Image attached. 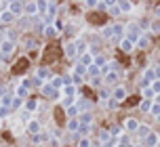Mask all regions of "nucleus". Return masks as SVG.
<instances>
[{
	"label": "nucleus",
	"mask_w": 160,
	"mask_h": 147,
	"mask_svg": "<svg viewBox=\"0 0 160 147\" xmlns=\"http://www.w3.org/2000/svg\"><path fill=\"white\" fill-rule=\"evenodd\" d=\"M101 34H103V38H108V40H112V38H124V25L122 23L105 25L103 30H101Z\"/></svg>",
	"instance_id": "obj_1"
},
{
	"label": "nucleus",
	"mask_w": 160,
	"mask_h": 147,
	"mask_svg": "<svg viewBox=\"0 0 160 147\" xmlns=\"http://www.w3.org/2000/svg\"><path fill=\"white\" fill-rule=\"evenodd\" d=\"M124 32L128 34V36H127V40H131L133 44H135V42L139 40V36L143 34V30L139 27V23H137V21H131V23L124 25Z\"/></svg>",
	"instance_id": "obj_2"
},
{
	"label": "nucleus",
	"mask_w": 160,
	"mask_h": 147,
	"mask_svg": "<svg viewBox=\"0 0 160 147\" xmlns=\"http://www.w3.org/2000/svg\"><path fill=\"white\" fill-rule=\"evenodd\" d=\"M158 80V72H156V67L150 65L143 69V76H141V88H145V86H150V82Z\"/></svg>",
	"instance_id": "obj_3"
},
{
	"label": "nucleus",
	"mask_w": 160,
	"mask_h": 147,
	"mask_svg": "<svg viewBox=\"0 0 160 147\" xmlns=\"http://www.w3.org/2000/svg\"><path fill=\"white\" fill-rule=\"evenodd\" d=\"M40 92H42V97H47V99H61V92L59 90H55L48 82H44V84H40Z\"/></svg>",
	"instance_id": "obj_4"
},
{
	"label": "nucleus",
	"mask_w": 160,
	"mask_h": 147,
	"mask_svg": "<svg viewBox=\"0 0 160 147\" xmlns=\"http://www.w3.org/2000/svg\"><path fill=\"white\" fill-rule=\"evenodd\" d=\"M110 99H112V101H116V103L120 105L122 101H127V88H124V86H114Z\"/></svg>",
	"instance_id": "obj_5"
},
{
	"label": "nucleus",
	"mask_w": 160,
	"mask_h": 147,
	"mask_svg": "<svg viewBox=\"0 0 160 147\" xmlns=\"http://www.w3.org/2000/svg\"><path fill=\"white\" fill-rule=\"evenodd\" d=\"M118 80H120V74H118V69H116V72H108L105 74L103 80H101V84H105V86H116Z\"/></svg>",
	"instance_id": "obj_6"
},
{
	"label": "nucleus",
	"mask_w": 160,
	"mask_h": 147,
	"mask_svg": "<svg viewBox=\"0 0 160 147\" xmlns=\"http://www.w3.org/2000/svg\"><path fill=\"white\" fill-rule=\"evenodd\" d=\"M139 120H137V118H127V120H124V124H122V130H124V135H127V132H137V128H139Z\"/></svg>",
	"instance_id": "obj_7"
},
{
	"label": "nucleus",
	"mask_w": 160,
	"mask_h": 147,
	"mask_svg": "<svg viewBox=\"0 0 160 147\" xmlns=\"http://www.w3.org/2000/svg\"><path fill=\"white\" fill-rule=\"evenodd\" d=\"M74 44H76V59L88 53V42H84L82 38H74Z\"/></svg>",
	"instance_id": "obj_8"
},
{
	"label": "nucleus",
	"mask_w": 160,
	"mask_h": 147,
	"mask_svg": "<svg viewBox=\"0 0 160 147\" xmlns=\"http://www.w3.org/2000/svg\"><path fill=\"white\" fill-rule=\"evenodd\" d=\"M40 130H42V126H40V122H38V120H34V118L25 124V132H28V135H32V137H34V135H38Z\"/></svg>",
	"instance_id": "obj_9"
},
{
	"label": "nucleus",
	"mask_w": 160,
	"mask_h": 147,
	"mask_svg": "<svg viewBox=\"0 0 160 147\" xmlns=\"http://www.w3.org/2000/svg\"><path fill=\"white\" fill-rule=\"evenodd\" d=\"M143 145L145 147H158V132H150V135H145L143 137Z\"/></svg>",
	"instance_id": "obj_10"
},
{
	"label": "nucleus",
	"mask_w": 160,
	"mask_h": 147,
	"mask_svg": "<svg viewBox=\"0 0 160 147\" xmlns=\"http://www.w3.org/2000/svg\"><path fill=\"white\" fill-rule=\"evenodd\" d=\"M61 92V97H74L76 99V95H78L80 90H78V86H74V84H68V86H63V88L59 90Z\"/></svg>",
	"instance_id": "obj_11"
},
{
	"label": "nucleus",
	"mask_w": 160,
	"mask_h": 147,
	"mask_svg": "<svg viewBox=\"0 0 160 147\" xmlns=\"http://www.w3.org/2000/svg\"><path fill=\"white\" fill-rule=\"evenodd\" d=\"M78 122H80V126H91V124H93V114H91V111L78 114Z\"/></svg>",
	"instance_id": "obj_12"
},
{
	"label": "nucleus",
	"mask_w": 160,
	"mask_h": 147,
	"mask_svg": "<svg viewBox=\"0 0 160 147\" xmlns=\"http://www.w3.org/2000/svg\"><path fill=\"white\" fill-rule=\"evenodd\" d=\"M36 76H38L36 80H42V84H44V82H48L51 78H53V76H51V72H48V67H38Z\"/></svg>",
	"instance_id": "obj_13"
},
{
	"label": "nucleus",
	"mask_w": 160,
	"mask_h": 147,
	"mask_svg": "<svg viewBox=\"0 0 160 147\" xmlns=\"http://www.w3.org/2000/svg\"><path fill=\"white\" fill-rule=\"evenodd\" d=\"M8 13L13 17L21 15V13H23V4H21V2H8Z\"/></svg>",
	"instance_id": "obj_14"
},
{
	"label": "nucleus",
	"mask_w": 160,
	"mask_h": 147,
	"mask_svg": "<svg viewBox=\"0 0 160 147\" xmlns=\"http://www.w3.org/2000/svg\"><path fill=\"white\" fill-rule=\"evenodd\" d=\"M63 53H65V57H68V59H76V44H74V40H70L63 46Z\"/></svg>",
	"instance_id": "obj_15"
},
{
	"label": "nucleus",
	"mask_w": 160,
	"mask_h": 147,
	"mask_svg": "<svg viewBox=\"0 0 160 147\" xmlns=\"http://www.w3.org/2000/svg\"><path fill=\"white\" fill-rule=\"evenodd\" d=\"M116 7H118L120 15H124V13H131V11H133V2H128V0H122V2H116Z\"/></svg>",
	"instance_id": "obj_16"
},
{
	"label": "nucleus",
	"mask_w": 160,
	"mask_h": 147,
	"mask_svg": "<svg viewBox=\"0 0 160 147\" xmlns=\"http://www.w3.org/2000/svg\"><path fill=\"white\" fill-rule=\"evenodd\" d=\"M148 46H150V36H148V34H141V36H139V40L135 42V49H148Z\"/></svg>",
	"instance_id": "obj_17"
},
{
	"label": "nucleus",
	"mask_w": 160,
	"mask_h": 147,
	"mask_svg": "<svg viewBox=\"0 0 160 147\" xmlns=\"http://www.w3.org/2000/svg\"><path fill=\"white\" fill-rule=\"evenodd\" d=\"M120 50L122 53H133L135 50V44L131 40H127V38H120Z\"/></svg>",
	"instance_id": "obj_18"
},
{
	"label": "nucleus",
	"mask_w": 160,
	"mask_h": 147,
	"mask_svg": "<svg viewBox=\"0 0 160 147\" xmlns=\"http://www.w3.org/2000/svg\"><path fill=\"white\" fill-rule=\"evenodd\" d=\"M42 34H44V38H57V36H61V34H59L55 27H53V23H51V25H44Z\"/></svg>",
	"instance_id": "obj_19"
},
{
	"label": "nucleus",
	"mask_w": 160,
	"mask_h": 147,
	"mask_svg": "<svg viewBox=\"0 0 160 147\" xmlns=\"http://www.w3.org/2000/svg\"><path fill=\"white\" fill-rule=\"evenodd\" d=\"M23 11L28 13V17H36V15H38V7H36V2H28V4H23Z\"/></svg>",
	"instance_id": "obj_20"
},
{
	"label": "nucleus",
	"mask_w": 160,
	"mask_h": 147,
	"mask_svg": "<svg viewBox=\"0 0 160 147\" xmlns=\"http://www.w3.org/2000/svg\"><path fill=\"white\" fill-rule=\"evenodd\" d=\"M103 65H108V59H105L103 55H97V57H93V67H97V69H101Z\"/></svg>",
	"instance_id": "obj_21"
},
{
	"label": "nucleus",
	"mask_w": 160,
	"mask_h": 147,
	"mask_svg": "<svg viewBox=\"0 0 160 147\" xmlns=\"http://www.w3.org/2000/svg\"><path fill=\"white\" fill-rule=\"evenodd\" d=\"M78 128H80V122H78V118H70V120H68V130L76 135V132H78Z\"/></svg>",
	"instance_id": "obj_22"
},
{
	"label": "nucleus",
	"mask_w": 160,
	"mask_h": 147,
	"mask_svg": "<svg viewBox=\"0 0 160 147\" xmlns=\"http://www.w3.org/2000/svg\"><path fill=\"white\" fill-rule=\"evenodd\" d=\"M23 109H25V111H30V114H32V111H36V109H38V101H36V99H28Z\"/></svg>",
	"instance_id": "obj_23"
},
{
	"label": "nucleus",
	"mask_w": 160,
	"mask_h": 147,
	"mask_svg": "<svg viewBox=\"0 0 160 147\" xmlns=\"http://www.w3.org/2000/svg\"><path fill=\"white\" fill-rule=\"evenodd\" d=\"M87 69H88V67H84V65H80V63H76V67H74L72 76H76V78H82V76H87Z\"/></svg>",
	"instance_id": "obj_24"
},
{
	"label": "nucleus",
	"mask_w": 160,
	"mask_h": 147,
	"mask_svg": "<svg viewBox=\"0 0 160 147\" xmlns=\"http://www.w3.org/2000/svg\"><path fill=\"white\" fill-rule=\"evenodd\" d=\"M13 49H15V44H13V42H2V46H0V53H2V55H11V53H13Z\"/></svg>",
	"instance_id": "obj_25"
},
{
	"label": "nucleus",
	"mask_w": 160,
	"mask_h": 147,
	"mask_svg": "<svg viewBox=\"0 0 160 147\" xmlns=\"http://www.w3.org/2000/svg\"><path fill=\"white\" fill-rule=\"evenodd\" d=\"M78 114H80V109L76 107V103L70 105V107H65V116H68V118H78Z\"/></svg>",
	"instance_id": "obj_26"
},
{
	"label": "nucleus",
	"mask_w": 160,
	"mask_h": 147,
	"mask_svg": "<svg viewBox=\"0 0 160 147\" xmlns=\"http://www.w3.org/2000/svg\"><path fill=\"white\" fill-rule=\"evenodd\" d=\"M141 97H143V101H154V97H156V95L152 92V88H150V86H145V88H141Z\"/></svg>",
	"instance_id": "obj_27"
},
{
	"label": "nucleus",
	"mask_w": 160,
	"mask_h": 147,
	"mask_svg": "<svg viewBox=\"0 0 160 147\" xmlns=\"http://www.w3.org/2000/svg\"><path fill=\"white\" fill-rule=\"evenodd\" d=\"M150 34H154V36L160 34V19H156V17H154L152 23H150Z\"/></svg>",
	"instance_id": "obj_28"
},
{
	"label": "nucleus",
	"mask_w": 160,
	"mask_h": 147,
	"mask_svg": "<svg viewBox=\"0 0 160 147\" xmlns=\"http://www.w3.org/2000/svg\"><path fill=\"white\" fill-rule=\"evenodd\" d=\"M108 132H110V137H112V139H118V137H122V135H124V130H122L120 126H112Z\"/></svg>",
	"instance_id": "obj_29"
},
{
	"label": "nucleus",
	"mask_w": 160,
	"mask_h": 147,
	"mask_svg": "<svg viewBox=\"0 0 160 147\" xmlns=\"http://www.w3.org/2000/svg\"><path fill=\"white\" fill-rule=\"evenodd\" d=\"M28 95H30V88H25L23 84H19L17 86V99H25Z\"/></svg>",
	"instance_id": "obj_30"
},
{
	"label": "nucleus",
	"mask_w": 160,
	"mask_h": 147,
	"mask_svg": "<svg viewBox=\"0 0 160 147\" xmlns=\"http://www.w3.org/2000/svg\"><path fill=\"white\" fill-rule=\"evenodd\" d=\"M150 132H152V128H150V126H145V124H139V128H137V135H139L141 139H143L145 135H150Z\"/></svg>",
	"instance_id": "obj_31"
},
{
	"label": "nucleus",
	"mask_w": 160,
	"mask_h": 147,
	"mask_svg": "<svg viewBox=\"0 0 160 147\" xmlns=\"http://www.w3.org/2000/svg\"><path fill=\"white\" fill-rule=\"evenodd\" d=\"M0 21H4V23H11V21H15V17L11 15V13H8V8H7V11H2V13H0Z\"/></svg>",
	"instance_id": "obj_32"
},
{
	"label": "nucleus",
	"mask_w": 160,
	"mask_h": 147,
	"mask_svg": "<svg viewBox=\"0 0 160 147\" xmlns=\"http://www.w3.org/2000/svg\"><path fill=\"white\" fill-rule=\"evenodd\" d=\"M32 139H34V143H44V141L48 139V135H47V132H44V130H40L38 135H34Z\"/></svg>",
	"instance_id": "obj_33"
},
{
	"label": "nucleus",
	"mask_w": 160,
	"mask_h": 147,
	"mask_svg": "<svg viewBox=\"0 0 160 147\" xmlns=\"http://www.w3.org/2000/svg\"><path fill=\"white\" fill-rule=\"evenodd\" d=\"M148 114L152 116V118H158V114H160V105L152 101V107H150V111H148Z\"/></svg>",
	"instance_id": "obj_34"
},
{
	"label": "nucleus",
	"mask_w": 160,
	"mask_h": 147,
	"mask_svg": "<svg viewBox=\"0 0 160 147\" xmlns=\"http://www.w3.org/2000/svg\"><path fill=\"white\" fill-rule=\"evenodd\" d=\"M76 103V99L74 97H61V107H70Z\"/></svg>",
	"instance_id": "obj_35"
},
{
	"label": "nucleus",
	"mask_w": 160,
	"mask_h": 147,
	"mask_svg": "<svg viewBox=\"0 0 160 147\" xmlns=\"http://www.w3.org/2000/svg\"><path fill=\"white\" fill-rule=\"evenodd\" d=\"M36 7H38V17L47 15V2H36Z\"/></svg>",
	"instance_id": "obj_36"
},
{
	"label": "nucleus",
	"mask_w": 160,
	"mask_h": 147,
	"mask_svg": "<svg viewBox=\"0 0 160 147\" xmlns=\"http://www.w3.org/2000/svg\"><path fill=\"white\" fill-rule=\"evenodd\" d=\"M150 88H152V92H154V95H160V80L150 82Z\"/></svg>",
	"instance_id": "obj_37"
},
{
	"label": "nucleus",
	"mask_w": 160,
	"mask_h": 147,
	"mask_svg": "<svg viewBox=\"0 0 160 147\" xmlns=\"http://www.w3.org/2000/svg\"><path fill=\"white\" fill-rule=\"evenodd\" d=\"M150 107H152V101H141V103H139V109H141L143 114L150 111Z\"/></svg>",
	"instance_id": "obj_38"
},
{
	"label": "nucleus",
	"mask_w": 160,
	"mask_h": 147,
	"mask_svg": "<svg viewBox=\"0 0 160 147\" xmlns=\"http://www.w3.org/2000/svg\"><path fill=\"white\" fill-rule=\"evenodd\" d=\"M78 147H91V139H88V137H80L78 139Z\"/></svg>",
	"instance_id": "obj_39"
},
{
	"label": "nucleus",
	"mask_w": 160,
	"mask_h": 147,
	"mask_svg": "<svg viewBox=\"0 0 160 147\" xmlns=\"http://www.w3.org/2000/svg\"><path fill=\"white\" fill-rule=\"evenodd\" d=\"M112 139V137H110V132L108 130H101V135H99V141H101V143H105V141H110Z\"/></svg>",
	"instance_id": "obj_40"
},
{
	"label": "nucleus",
	"mask_w": 160,
	"mask_h": 147,
	"mask_svg": "<svg viewBox=\"0 0 160 147\" xmlns=\"http://www.w3.org/2000/svg\"><path fill=\"white\" fill-rule=\"evenodd\" d=\"M21 120H23V122L28 124L30 120H32V114H30V111H25V109H23V111H21Z\"/></svg>",
	"instance_id": "obj_41"
},
{
	"label": "nucleus",
	"mask_w": 160,
	"mask_h": 147,
	"mask_svg": "<svg viewBox=\"0 0 160 147\" xmlns=\"http://www.w3.org/2000/svg\"><path fill=\"white\" fill-rule=\"evenodd\" d=\"M103 105H105V107H110V109H116V107H118V103H116V101H112V99H110V101H105Z\"/></svg>",
	"instance_id": "obj_42"
},
{
	"label": "nucleus",
	"mask_w": 160,
	"mask_h": 147,
	"mask_svg": "<svg viewBox=\"0 0 160 147\" xmlns=\"http://www.w3.org/2000/svg\"><path fill=\"white\" fill-rule=\"evenodd\" d=\"M108 97H110V90H105V88L99 90V99H108Z\"/></svg>",
	"instance_id": "obj_43"
},
{
	"label": "nucleus",
	"mask_w": 160,
	"mask_h": 147,
	"mask_svg": "<svg viewBox=\"0 0 160 147\" xmlns=\"http://www.w3.org/2000/svg\"><path fill=\"white\" fill-rule=\"evenodd\" d=\"M127 105H139V97H131V101H127Z\"/></svg>",
	"instance_id": "obj_44"
},
{
	"label": "nucleus",
	"mask_w": 160,
	"mask_h": 147,
	"mask_svg": "<svg viewBox=\"0 0 160 147\" xmlns=\"http://www.w3.org/2000/svg\"><path fill=\"white\" fill-rule=\"evenodd\" d=\"M88 84H91V86H99V84H101V80H99V78H91V82H88Z\"/></svg>",
	"instance_id": "obj_45"
},
{
	"label": "nucleus",
	"mask_w": 160,
	"mask_h": 147,
	"mask_svg": "<svg viewBox=\"0 0 160 147\" xmlns=\"http://www.w3.org/2000/svg\"><path fill=\"white\" fill-rule=\"evenodd\" d=\"M8 114V107H0V118H7Z\"/></svg>",
	"instance_id": "obj_46"
},
{
	"label": "nucleus",
	"mask_w": 160,
	"mask_h": 147,
	"mask_svg": "<svg viewBox=\"0 0 160 147\" xmlns=\"http://www.w3.org/2000/svg\"><path fill=\"white\" fill-rule=\"evenodd\" d=\"M84 7L87 8H97V2L95 0H93V2H84Z\"/></svg>",
	"instance_id": "obj_47"
},
{
	"label": "nucleus",
	"mask_w": 160,
	"mask_h": 147,
	"mask_svg": "<svg viewBox=\"0 0 160 147\" xmlns=\"http://www.w3.org/2000/svg\"><path fill=\"white\" fill-rule=\"evenodd\" d=\"M91 147H93V145H91Z\"/></svg>",
	"instance_id": "obj_48"
}]
</instances>
